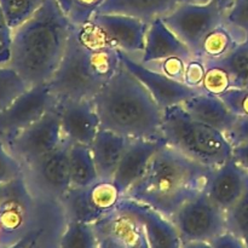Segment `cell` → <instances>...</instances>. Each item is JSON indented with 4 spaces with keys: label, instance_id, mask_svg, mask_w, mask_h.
Here are the masks:
<instances>
[{
    "label": "cell",
    "instance_id": "6da1fadb",
    "mask_svg": "<svg viewBox=\"0 0 248 248\" xmlns=\"http://www.w3.org/2000/svg\"><path fill=\"white\" fill-rule=\"evenodd\" d=\"M72 28L57 0H45L12 31L9 65L29 86L47 84L62 61Z\"/></svg>",
    "mask_w": 248,
    "mask_h": 248
},
{
    "label": "cell",
    "instance_id": "7a4b0ae2",
    "mask_svg": "<svg viewBox=\"0 0 248 248\" xmlns=\"http://www.w3.org/2000/svg\"><path fill=\"white\" fill-rule=\"evenodd\" d=\"M212 170L165 143L124 198L171 219L184 203L205 190Z\"/></svg>",
    "mask_w": 248,
    "mask_h": 248
},
{
    "label": "cell",
    "instance_id": "3957f363",
    "mask_svg": "<svg viewBox=\"0 0 248 248\" xmlns=\"http://www.w3.org/2000/svg\"><path fill=\"white\" fill-rule=\"evenodd\" d=\"M92 102L102 128L128 140L162 138L164 110L123 63Z\"/></svg>",
    "mask_w": 248,
    "mask_h": 248
},
{
    "label": "cell",
    "instance_id": "277c9868",
    "mask_svg": "<svg viewBox=\"0 0 248 248\" xmlns=\"http://www.w3.org/2000/svg\"><path fill=\"white\" fill-rule=\"evenodd\" d=\"M120 67L119 50L87 47L72 28L62 61L47 85L57 102L92 99Z\"/></svg>",
    "mask_w": 248,
    "mask_h": 248
},
{
    "label": "cell",
    "instance_id": "5b68a950",
    "mask_svg": "<svg viewBox=\"0 0 248 248\" xmlns=\"http://www.w3.org/2000/svg\"><path fill=\"white\" fill-rule=\"evenodd\" d=\"M161 135L167 144L210 169H217L232 157L234 147L227 135L196 121L181 104L164 110Z\"/></svg>",
    "mask_w": 248,
    "mask_h": 248
},
{
    "label": "cell",
    "instance_id": "8992f818",
    "mask_svg": "<svg viewBox=\"0 0 248 248\" xmlns=\"http://www.w3.org/2000/svg\"><path fill=\"white\" fill-rule=\"evenodd\" d=\"M67 140L48 154L24 167V179L34 198L40 202L58 203L72 188L69 149Z\"/></svg>",
    "mask_w": 248,
    "mask_h": 248
},
{
    "label": "cell",
    "instance_id": "52a82bcc",
    "mask_svg": "<svg viewBox=\"0 0 248 248\" xmlns=\"http://www.w3.org/2000/svg\"><path fill=\"white\" fill-rule=\"evenodd\" d=\"M123 198L113 179H98L87 186H72L60 201V206L65 222L93 224L115 211Z\"/></svg>",
    "mask_w": 248,
    "mask_h": 248
},
{
    "label": "cell",
    "instance_id": "ba28073f",
    "mask_svg": "<svg viewBox=\"0 0 248 248\" xmlns=\"http://www.w3.org/2000/svg\"><path fill=\"white\" fill-rule=\"evenodd\" d=\"M182 242H211L227 232L225 212L202 190L171 218Z\"/></svg>",
    "mask_w": 248,
    "mask_h": 248
},
{
    "label": "cell",
    "instance_id": "9c48e42d",
    "mask_svg": "<svg viewBox=\"0 0 248 248\" xmlns=\"http://www.w3.org/2000/svg\"><path fill=\"white\" fill-rule=\"evenodd\" d=\"M225 19V12L216 1H186L162 17L166 26L195 55L203 36Z\"/></svg>",
    "mask_w": 248,
    "mask_h": 248
},
{
    "label": "cell",
    "instance_id": "30bf717a",
    "mask_svg": "<svg viewBox=\"0 0 248 248\" xmlns=\"http://www.w3.org/2000/svg\"><path fill=\"white\" fill-rule=\"evenodd\" d=\"M63 140L61 118L55 106L5 144L26 167L55 150Z\"/></svg>",
    "mask_w": 248,
    "mask_h": 248
},
{
    "label": "cell",
    "instance_id": "8fae6325",
    "mask_svg": "<svg viewBox=\"0 0 248 248\" xmlns=\"http://www.w3.org/2000/svg\"><path fill=\"white\" fill-rule=\"evenodd\" d=\"M47 84L34 85L6 109L0 111V140L5 143L18 135L56 106Z\"/></svg>",
    "mask_w": 248,
    "mask_h": 248
},
{
    "label": "cell",
    "instance_id": "7c38bea8",
    "mask_svg": "<svg viewBox=\"0 0 248 248\" xmlns=\"http://www.w3.org/2000/svg\"><path fill=\"white\" fill-rule=\"evenodd\" d=\"M119 56H120V61L124 67L142 82L143 86L148 90V92L152 94V97L162 110L169 107L182 104L186 99L201 92L190 89L183 82L174 81L165 77L161 73L156 72L153 68L128 56L124 51L119 50Z\"/></svg>",
    "mask_w": 248,
    "mask_h": 248
},
{
    "label": "cell",
    "instance_id": "4fadbf2b",
    "mask_svg": "<svg viewBox=\"0 0 248 248\" xmlns=\"http://www.w3.org/2000/svg\"><path fill=\"white\" fill-rule=\"evenodd\" d=\"M63 138L72 144L91 145L101 128V120L92 99H64L56 103Z\"/></svg>",
    "mask_w": 248,
    "mask_h": 248
},
{
    "label": "cell",
    "instance_id": "5bb4252c",
    "mask_svg": "<svg viewBox=\"0 0 248 248\" xmlns=\"http://www.w3.org/2000/svg\"><path fill=\"white\" fill-rule=\"evenodd\" d=\"M118 50L140 61L144 50L149 23L137 17L121 14H96L92 17Z\"/></svg>",
    "mask_w": 248,
    "mask_h": 248
},
{
    "label": "cell",
    "instance_id": "9a60e30c",
    "mask_svg": "<svg viewBox=\"0 0 248 248\" xmlns=\"http://www.w3.org/2000/svg\"><path fill=\"white\" fill-rule=\"evenodd\" d=\"M92 225L98 248H140L147 242L142 224L118 208Z\"/></svg>",
    "mask_w": 248,
    "mask_h": 248
},
{
    "label": "cell",
    "instance_id": "2e32d148",
    "mask_svg": "<svg viewBox=\"0 0 248 248\" xmlns=\"http://www.w3.org/2000/svg\"><path fill=\"white\" fill-rule=\"evenodd\" d=\"M118 210L133 216L142 224L150 248H182V240L173 222L154 208L123 198Z\"/></svg>",
    "mask_w": 248,
    "mask_h": 248
},
{
    "label": "cell",
    "instance_id": "e0dca14e",
    "mask_svg": "<svg viewBox=\"0 0 248 248\" xmlns=\"http://www.w3.org/2000/svg\"><path fill=\"white\" fill-rule=\"evenodd\" d=\"M164 138H133L128 140L120 162L118 165L114 183L123 195L144 174L155 153L165 144Z\"/></svg>",
    "mask_w": 248,
    "mask_h": 248
},
{
    "label": "cell",
    "instance_id": "ac0fdd59",
    "mask_svg": "<svg viewBox=\"0 0 248 248\" xmlns=\"http://www.w3.org/2000/svg\"><path fill=\"white\" fill-rule=\"evenodd\" d=\"M247 182L248 172L232 157L212 170L205 191L218 207L227 212L245 193Z\"/></svg>",
    "mask_w": 248,
    "mask_h": 248
},
{
    "label": "cell",
    "instance_id": "d6986e66",
    "mask_svg": "<svg viewBox=\"0 0 248 248\" xmlns=\"http://www.w3.org/2000/svg\"><path fill=\"white\" fill-rule=\"evenodd\" d=\"M193 55V51L166 26L162 18L150 22L145 35L144 50L140 58V63L150 64L172 56L189 60Z\"/></svg>",
    "mask_w": 248,
    "mask_h": 248
},
{
    "label": "cell",
    "instance_id": "ffe728a7",
    "mask_svg": "<svg viewBox=\"0 0 248 248\" xmlns=\"http://www.w3.org/2000/svg\"><path fill=\"white\" fill-rule=\"evenodd\" d=\"M181 106L196 121L224 133H227L239 119L229 110L219 97L202 91L186 99Z\"/></svg>",
    "mask_w": 248,
    "mask_h": 248
},
{
    "label": "cell",
    "instance_id": "44dd1931",
    "mask_svg": "<svg viewBox=\"0 0 248 248\" xmlns=\"http://www.w3.org/2000/svg\"><path fill=\"white\" fill-rule=\"evenodd\" d=\"M127 142L128 138L119 133L99 128L96 138L90 145L99 179L111 181L114 178Z\"/></svg>",
    "mask_w": 248,
    "mask_h": 248
},
{
    "label": "cell",
    "instance_id": "7402d4cb",
    "mask_svg": "<svg viewBox=\"0 0 248 248\" xmlns=\"http://www.w3.org/2000/svg\"><path fill=\"white\" fill-rule=\"evenodd\" d=\"M190 0H106L97 14H121L153 22Z\"/></svg>",
    "mask_w": 248,
    "mask_h": 248
},
{
    "label": "cell",
    "instance_id": "603a6c76",
    "mask_svg": "<svg viewBox=\"0 0 248 248\" xmlns=\"http://www.w3.org/2000/svg\"><path fill=\"white\" fill-rule=\"evenodd\" d=\"M246 39V33L224 19L203 36L195 55L205 60H223Z\"/></svg>",
    "mask_w": 248,
    "mask_h": 248
},
{
    "label": "cell",
    "instance_id": "cb8c5ba5",
    "mask_svg": "<svg viewBox=\"0 0 248 248\" xmlns=\"http://www.w3.org/2000/svg\"><path fill=\"white\" fill-rule=\"evenodd\" d=\"M69 172L72 186H87L98 181V173L89 145L70 144Z\"/></svg>",
    "mask_w": 248,
    "mask_h": 248
},
{
    "label": "cell",
    "instance_id": "d4e9b609",
    "mask_svg": "<svg viewBox=\"0 0 248 248\" xmlns=\"http://www.w3.org/2000/svg\"><path fill=\"white\" fill-rule=\"evenodd\" d=\"M205 63L206 73L201 91L219 97L234 87L232 74L222 60H205Z\"/></svg>",
    "mask_w": 248,
    "mask_h": 248
},
{
    "label": "cell",
    "instance_id": "484cf974",
    "mask_svg": "<svg viewBox=\"0 0 248 248\" xmlns=\"http://www.w3.org/2000/svg\"><path fill=\"white\" fill-rule=\"evenodd\" d=\"M58 248H98L93 225L81 222H65Z\"/></svg>",
    "mask_w": 248,
    "mask_h": 248
},
{
    "label": "cell",
    "instance_id": "4316f807",
    "mask_svg": "<svg viewBox=\"0 0 248 248\" xmlns=\"http://www.w3.org/2000/svg\"><path fill=\"white\" fill-rule=\"evenodd\" d=\"M29 85L9 64H0V111L14 103Z\"/></svg>",
    "mask_w": 248,
    "mask_h": 248
},
{
    "label": "cell",
    "instance_id": "83f0119b",
    "mask_svg": "<svg viewBox=\"0 0 248 248\" xmlns=\"http://www.w3.org/2000/svg\"><path fill=\"white\" fill-rule=\"evenodd\" d=\"M106 0H57L61 10L73 26H81L91 21Z\"/></svg>",
    "mask_w": 248,
    "mask_h": 248
},
{
    "label": "cell",
    "instance_id": "f1b7e54d",
    "mask_svg": "<svg viewBox=\"0 0 248 248\" xmlns=\"http://www.w3.org/2000/svg\"><path fill=\"white\" fill-rule=\"evenodd\" d=\"M45 0H0L7 23L11 29L18 28L39 10Z\"/></svg>",
    "mask_w": 248,
    "mask_h": 248
},
{
    "label": "cell",
    "instance_id": "f546056e",
    "mask_svg": "<svg viewBox=\"0 0 248 248\" xmlns=\"http://www.w3.org/2000/svg\"><path fill=\"white\" fill-rule=\"evenodd\" d=\"M222 61L232 74L234 87L248 89V38Z\"/></svg>",
    "mask_w": 248,
    "mask_h": 248
},
{
    "label": "cell",
    "instance_id": "4dcf8cb0",
    "mask_svg": "<svg viewBox=\"0 0 248 248\" xmlns=\"http://www.w3.org/2000/svg\"><path fill=\"white\" fill-rule=\"evenodd\" d=\"M227 232L239 239L248 235V182L245 193L232 208L225 212Z\"/></svg>",
    "mask_w": 248,
    "mask_h": 248
},
{
    "label": "cell",
    "instance_id": "1f68e13d",
    "mask_svg": "<svg viewBox=\"0 0 248 248\" xmlns=\"http://www.w3.org/2000/svg\"><path fill=\"white\" fill-rule=\"evenodd\" d=\"M23 176L22 162L10 152L4 140H0V199L10 183Z\"/></svg>",
    "mask_w": 248,
    "mask_h": 248
},
{
    "label": "cell",
    "instance_id": "d6a6232c",
    "mask_svg": "<svg viewBox=\"0 0 248 248\" xmlns=\"http://www.w3.org/2000/svg\"><path fill=\"white\" fill-rule=\"evenodd\" d=\"M219 98L237 118H248V89L232 87Z\"/></svg>",
    "mask_w": 248,
    "mask_h": 248
},
{
    "label": "cell",
    "instance_id": "836d02e7",
    "mask_svg": "<svg viewBox=\"0 0 248 248\" xmlns=\"http://www.w3.org/2000/svg\"><path fill=\"white\" fill-rule=\"evenodd\" d=\"M206 73V63L201 56L193 55L186 63L183 82L190 89L201 91Z\"/></svg>",
    "mask_w": 248,
    "mask_h": 248
},
{
    "label": "cell",
    "instance_id": "e575fe53",
    "mask_svg": "<svg viewBox=\"0 0 248 248\" xmlns=\"http://www.w3.org/2000/svg\"><path fill=\"white\" fill-rule=\"evenodd\" d=\"M186 61L188 60H184V58L182 57L172 56V57L165 58V60L157 61V62L150 63V64H145V65L153 68L154 70L161 73V74H164L165 77L170 78V79L174 80V81L183 82Z\"/></svg>",
    "mask_w": 248,
    "mask_h": 248
},
{
    "label": "cell",
    "instance_id": "d590c367",
    "mask_svg": "<svg viewBox=\"0 0 248 248\" xmlns=\"http://www.w3.org/2000/svg\"><path fill=\"white\" fill-rule=\"evenodd\" d=\"M225 21L241 29L248 38V0H234L225 14Z\"/></svg>",
    "mask_w": 248,
    "mask_h": 248
},
{
    "label": "cell",
    "instance_id": "8d00e7d4",
    "mask_svg": "<svg viewBox=\"0 0 248 248\" xmlns=\"http://www.w3.org/2000/svg\"><path fill=\"white\" fill-rule=\"evenodd\" d=\"M12 29L7 23L4 11L0 6V64H9L11 57Z\"/></svg>",
    "mask_w": 248,
    "mask_h": 248
},
{
    "label": "cell",
    "instance_id": "74e56055",
    "mask_svg": "<svg viewBox=\"0 0 248 248\" xmlns=\"http://www.w3.org/2000/svg\"><path fill=\"white\" fill-rule=\"evenodd\" d=\"M225 135H227L228 140H230L232 147L248 142V118L237 119L235 125Z\"/></svg>",
    "mask_w": 248,
    "mask_h": 248
},
{
    "label": "cell",
    "instance_id": "f35d334b",
    "mask_svg": "<svg viewBox=\"0 0 248 248\" xmlns=\"http://www.w3.org/2000/svg\"><path fill=\"white\" fill-rule=\"evenodd\" d=\"M213 248H245L244 241L230 232H224L211 241Z\"/></svg>",
    "mask_w": 248,
    "mask_h": 248
},
{
    "label": "cell",
    "instance_id": "ab89813d",
    "mask_svg": "<svg viewBox=\"0 0 248 248\" xmlns=\"http://www.w3.org/2000/svg\"><path fill=\"white\" fill-rule=\"evenodd\" d=\"M232 159L248 172V142L235 145L232 149Z\"/></svg>",
    "mask_w": 248,
    "mask_h": 248
},
{
    "label": "cell",
    "instance_id": "60d3db41",
    "mask_svg": "<svg viewBox=\"0 0 248 248\" xmlns=\"http://www.w3.org/2000/svg\"><path fill=\"white\" fill-rule=\"evenodd\" d=\"M193 2H200V4H205V2H210V1H216L218 5L220 6V9L227 14V11L229 10V7L232 6V1L234 0H190Z\"/></svg>",
    "mask_w": 248,
    "mask_h": 248
},
{
    "label": "cell",
    "instance_id": "b9f144b4",
    "mask_svg": "<svg viewBox=\"0 0 248 248\" xmlns=\"http://www.w3.org/2000/svg\"><path fill=\"white\" fill-rule=\"evenodd\" d=\"M182 248H213L211 242H182Z\"/></svg>",
    "mask_w": 248,
    "mask_h": 248
},
{
    "label": "cell",
    "instance_id": "7bdbcfd3",
    "mask_svg": "<svg viewBox=\"0 0 248 248\" xmlns=\"http://www.w3.org/2000/svg\"><path fill=\"white\" fill-rule=\"evenodd\" d=\"M23 248H38V239L31 240V241L29 242V244H27Z\"/></svg>",
    "mask_w": 248,
    "mask_h": 248
},
{
    "label": "cell",
    "instance_id": "ee69618b",
    "mask_svg": "<svg viewBox=\"0 0 248 248\" xmlns=\"http://www.w3.org/2000/svg\"><path fill=\"white\" fill-rule=\"evenodd\" d=\"M242 241H244V245H245V248H248V235L245 239H242Z\"/></svg>",
    "mask_w": 248,
    "mask_h": 248
},
{
    "label": "cell",
    "instance_id": "f6af8a7d",
    "mask_svg": "<svg viewBox=\"0 0 248 248\" xmlns=\"http://www.w3.org/2000/svg\"><path fill=\"white\" fill-rule=\"evenodd\" d=\"M140 248H150V246H149V244H148V241H147V242H145V244H143Z\"/></svg>",
    "mask_w": 248,
    "mask_h": 248
}]
</instances>
